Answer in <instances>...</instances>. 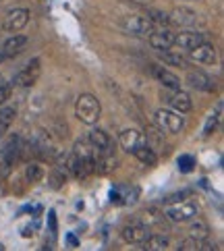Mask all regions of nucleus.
Wrapping results in <instances>:
<instances>
[{
  "mask_svg": "<svg viewBox=\"0 0 224 251\" xmlns=\"http://www.w3.org/2000/svg\"><path fill=\"white\" fill-rule=\"evenodd\" d=\"M170 25H178V27H193L197 25V13H193L191 8H174L173 13L168 15Z\"/></svg>",
  "mask_w": 224,
  "mask_h": 251,
  "instance_id": "17",
  "label": "nucleus"
},
{
  "mask_svg": "<svg viewBox=\"0 0 224 251\" xmlns=\"http://www.w3.org/2000/svg\"><path fill=\"white\" fill-rule=\"evenodd\" d=\"M21 146H23L21 137H11V139H8V141L4 143V148L0 150V160H4V162L15 164L17 160L21 158Z\"/></svg>",
  "mask_w": 224,
  "mask_h": 251,
  "instance_id": "18",
  "label": "nucleus"
},
{
  "mask_svg": "<svg viewBox=\"0 0 224 251\" xmlns=\"http://www.w3.org/2000/svg\"><path fill=\"white\" fill-rule=\"evenodd\" d=\"M75 116L83 125H96L102 116V104L94 94H81L75 102Z\"/></svg>",
  "mask_w": 224,
  "mask_h": 251,
  "instance_id": "1",
  "label": "nucleus"
},
{
  "mask_svg": "<svg viewBox=\"0 0 224 251\" xmlns=\"http://www.w3.org/2000/svg\"><path fill=\"white\" fill-rule=\"evenodd\" d=\"M154 125L164 133H181L185 129V116L173 108H160L154 114Z\"/></svg>",
  "mask_w": 224,
  "mask_h": 251,
  "instance_id": "2",
  "label": "nucleus"
},
{
  "mask_svg": "<svg viewBox=\"0 0 224 251\" xmlns=\"http://www.w3.org/2000/svg\"><path fill=\"white\" fill-rule=\"evenodd\" d=\"M2 133H4V129H2V127H0V137H2Z\"/></svg>",
  "mask_w": 224,
  "mask_h": 251,
  "instance_id": "39",
  "label": "nucleus"
},
{
  "mask_svg": "<svg viewBox=\"0 0 224 251\" xmlns=\"http://www.w3.org/2000/svg\"><path fill=\"white\" fill-rule=\"evenodd\" d=\"M158 58L164 62V65H173V67H187V56L181 50L174 48H166V50H158Z\"/></svg>",
  "mask_w": 224,
  "mask_h": 251,
  "instance_id": "19",
  "label": "nucleus"
},
{
  "mask_svg": "<svg viewBox=\"0 0 224 251\" xmlns=\"http://www.w3.org/2000/svg\"><path fill=\"white\" fill-rule=\"evenodd\" d=\"M191 220H193V218H191ZM210 232H212L210 224L205 222L203 218H199V216H197V220H193V222L189 224V237H195V239H208V237H210Z\"/></svg>",
  "mask_w": 224,
  "mask_h": 251,
  "instance_id": "24",
  "label": "nucleus"
},
{
  "mask_svg": "<svg viewBox=\"0 0 224 251\" xmlns=\"http://www.w3.org/2000/svg\"><path fill=\"white\" fill-rule=\"evenodd\" d=\"M148 19L154 23V27H168L170 21H168V15L162 11H156V8H149L148 11Z\"/></svg>",
  "mask_w": 224,
  "mask_h": 251,
  "instance_id": "30",
  "label": "nucleus"
},
{
  "mask_svg": "<svg viewBox=\"0 0 224 251\" xmlns=\"http://www.w3.org/2000/svg\"><path fill=\"white\" fill-rule=\"evenodd\" d=\"M139 247L146 251H166L170 247V239L166 235H151L149 232V237L143 241Z\"/></svg>",
  "mask_w": 224,
  "mask_h": 251,
  "instance_id": "22",
  "label": "nucleus"
},
{
  "mask_svg": "<svg viewBox=\"0 0 224 251\" xmlns=\"http://www.w3.org/2000/svg\"><path fill=\"white\" fill-rule=\"evenodd\" d=\"M25 178H27V183H40L44 178V168L38 162H29L25 166Z\"/></svg>",
  "mask_w": 224,
  "mask_h": 251,
  "instance_id": "28",
  "label": "nucleus"
},
{
  "mask_svg": "<svg viewBox=\"0 0 224 251\" xmlns=\"http://www.w3.org/2000/svg\"><path fill=\"white\" fill-rule=\"evenodd\" d=\"M181 251H212L214 243H210L208 239H195V237H187L178 243Z\"/></svg>",
  "mask_w": 224,
  "mask_h": 251,
  "instance_id": "20",
  "label": "nucleus"
},
{
  "mask_svg": "<svg viewBox=\"0 0 224 251\" xmlns=\"http://www.w3.org/2000/svg\"><path fill=\"white\" fill-rule=\"evenodd\" d=\"M87 141L92 143L96 151H112V137L100 127H94L92 131L87 133Z\"/></svg>",
  "mask_w": 224,
  "mask_h": 251,
  "instance_id": "16",
  "label": "nucleus"
},
{
  "mask_svg": "<svg viewBox=\"0 0 224 251\" xmlns=\"http://www.w3.org/2000/svg\"><path fill=\"white\" fill-rule=\"evenodd\" d=\"M178 168H181V173H191V170L195 168L193 156H181L178 158Z\"/></svg>",
  "mask_w": 224,
  "mask_h": 251,
  "instance_id": "31",
  "label": "nucleus"
},
{
  "mask_svg": "<svg viewBox=\"0 0 224 251\" xmlns=\"http://www.w3.org/2000/svg\"><path fill=\"white\" fill-rule=\"evenodd\" d=\"M25 48H27V38L21 35V33H15V35H11V38L2 44L0 54H2L4 58H15V56H19Z\"/></svg>",
  "mask_w": 224,
  "mask_h": 251,
  "instance_id": "14",
  "label": "nucleus"
},
{
  "mask_svg": "<svg viewBox=\"0 0 224 251\" xmlns=\"http://www.w3.org/2000/svg\"><path fill=\"white\" fill-rule=\"evenodd\" d=\"M40 73H42V60L40 58H31L27 65H25L19 73L13 77L11 85L13 87H31L40 79Z\"/></svg>",
  "mask_w": 224,
  "mask_h": 251,
  "instance_id": "5",
  "label": "nucleus"
},
{
  "mask_svg": "<svg viewBox=\"0 0 224 251\" xmlns=\"http://www.w3.org/2000/svg\"><path fill=\"white\" fill-rule=\"evenodd\" d=\"M220 116H222V102H218V106H216V114H210L208 123H205V127H203V137H210L212 133H214V129L218 127Z\"/></svg>",
  "mask_w": 224,
  "mask_h": 251,
  "instance_id": "29",
  "label": "nucleus"
},
{
  "mask_svg": "<svg viewBox=\"0 0 224 251\" xmlns=\"http://www.w3.org/2000/svg\"><path fill=\"white\" fill-rule=\"evenodd\" d=\"M119 27L129 35H139V38H148L154 31V23L148 19V15H127L119 21Z\"/></svg>",
  "mask_w": 224,
  "mask_h": 251,
  "instance_id": "3",
  "label": "nucleus"
},
{
  "mask_svg": "<svg viewBox=\"0 0 224 251\" xmlns=\"http://www.w3.org/2000/svg\"><path fill=\"white\" fill-rule=\"evenodd\" d=\"M119 143H121V148L124 151L133 154L137 148L146 146L148 141H146V135H143V133H139L135 129H124V131H121V135H119Z\"/></svg>",
  "mask_w": 224,
  "mask_h": 251,
  "instance_id": "12",
  "label": "nucleus"
},
{
  "mask_svg": "<svg viewBox=\"0 0 224 251\" xmlns=\"http://www.w3.org/2000/svg\"><path fill=\"white\" fill-rule=\"evenodd\" d=\"M13 173V164L11 162H4V160H0V185H2L8 176Z\"/></svg>",
  "mask_w": 224,
  "mask_h": 251,
  "instance_id": "33",
  "label": "nucleus"
},
{
  "mask_svg": "<svg viewBox=\"0 0 224 251\" xmlns=\"http://www.w3.org/2000/svg\"><path fill=\"white\" fill-rule=\"evenodd\" d=\"M2 249H4V247H2V245H0V251H2Z\"/></svg>",
  "mask_w": 224,
  "mask_h": 251,
  "instance_id": "40",
  "label": "nucleus"
},
{
  "mask_svg": "<svg viewBox=\"0 0 224 251\" xmlns=\"http://www.w3.org/2000/svg\"><path fill=\"white\" fill-rule=\"evenodd\" d=\"M187 83H189L193 89H197V92H214V89H216L214 77H210L208 73L197 71V69H191L189 73H187Z\"/></svg>",
  "mask_w": 224,
  "mask_h": 251,
  "instance_id": "11",
  "label": "nucleus"
},
{
  "mask_svg": "<svg viewBox=\"0 0 224 251\" xmlns=\"http://www.w3.org/2000/svg\"><path fill=\"white\" fill-rule=\"evenodd\" d=\"M67 176H69V173H67L65 164H62V162L56 164L54 173H52V176H50V187H52V189H60V187L67 183Z\"/></svg>",
  "mask_w": 224,
  "mask_h": 251,
  "instance_id": "26",
  "label": "nucleus"
},
{
  "mask_svg": "<svg viewBox=\"0 0 224 251\" xmlns=\"http://www.w3.org/2000/svg\"><path fill=\"white\" fill-rule=\"evenodd\" d=\"M4 60H6V58H4L2 54H0V67H2V62H4Z\"/></svg>",
  "mask_w": 224,
  "mask_h": 251,
  "instance_id": "38",
  "label": "nucleus"
},
{
  "mask_svg": "<svg viewBox=\"0 0 224 251\" xmlns=\"http://www.w3.org/2000/svg\"><path fill=\"white\" fill-rule=\"evenodd\" d=\"M203 42H208V35H203L201 31H178V33H174V46H178L181 50H191Z\"/></svg>",
  "mask_w": 224,
  "mask_h": 251,
  "instance_id": "13",
  "label": "nucleus"
},
{
  "mask_svg": "<svg viewBox=\"0 0 224 251\" xmlns=\"http://www.w3.org/2000/svg\"><path fill=\"white\" fill-rule=\"evenodd\" d=\"M137 220L141 224H146L148 228H156V226H160V224L164 222V212H160L158 208H148V210H143L139 214Z\"/></svg>",
  "mask_w": 224,
  "mask_h": 251,
  "instance_id": "21",
  "label": "nucleus"
},
{
  "mask_svg": "<svg viewBox=\"0 0 224 251\" xmlns=\"http://www.w3.org/2000/svg\"><path fill=\"white\" fill-rule=\"evenodd\" d=\"M127 2L137 4V6H149V4H151V0H127Z\"/></svg>",
  "mask_w": 224,
  "mask_h": 251,
  "instance_id": "36",
  "label": "nucleus"
},
{
  "mask_svg": "<svg viewBox=\"0 0 224 251\" xmlns=\"http://www.w3.org/2000/svg\"><path fill=\"white\" fill-rule=\"evenodd\" d=\"M148 42H149V46L154 48L156 52L173 48L174 46V31L170 27H156L154 31L148 35Z\"/></svg>",
  "mask_w": 224,
  "mask_h": 251,
  "instance_id": "10",
  "label": "nucleus"
},
{
  "mask_svg": "<svg viewBox=\"0 0 224 251\" xmlns=\"http://www.w3.org/2000/svg\"><path fill=\"white\" fill-rule=\"evenodd\" d=\"M121 235H123V239L127 241V243H131V245H141L143 241L149 237V228L135 218V220H131V222L124 224L123 230H121Z\"/></svg>",
  "mask_w": 224,
  "mask_h": 251,
  "instance_id": "6",
  "label": "nucleus"
},
{
  "mask_svg": "<svg viewBox=\"0 0 224 251\" xmlns=\"http://www.w3.org/2000/svg\"><path fill=\"white\" fill-rule=\"evenodd\" d=\"M27 23H29V11L27 8H13V11H8L4 15L2 29L11 31V33H17V31H21Z\"/></svg>",
  "mask_w": 224,
  "mask_h": 251,
  "instance_id": "8",
  "label": "nucleus"
},
{
  "mask_svg": "<svg viewBox=\"0 0 224 251\" xmlns=\"http://www.w3.org/2000/svg\"><path fill=\"white\" fill-rule=\"evenodd\" d=\"M17 119V108L15 106H0V127L4 131L11 127Z\"/></svg>",
  "mask_w": 224,
  "mask_h": 251,
  "instance_id": "27",
  "label": "nucleus"
},
{
  "mask_svg": "<svg viewBox=\"0 0 224 251\" xmlns=\"http://www.w3.org/2000/svg\"><path fill=\"white\" fill-rule=\"evenodd\" d=\"M133 156H135L141 164H148V166H154L158 162V154L148 146V143L146 146H141V148H137L135 151H133Z\"/></svg>",
  "mask_w": 224,
  "mask_h": 251,
  "instance_id": "25",
  "label": "nucleus"
},
{
  "mask_svg": "<svg viewBox=\"0 0 224 251\" xmlns=\"http://www.w3.org/2000/svg\"><path fill=\"white\" fill-rule=\"evenodd\" d=\"M197 214H199V208L193 201H187V200L166 203V208H164V218L170 222H189Z\"/></svg>",
  "mask_w": 224,
  "mask_h": 251,
  "instance_id": "4",
  "label": "nucleus"
},
{
  "mask_svg": "<svg viewBox=\"0 0 224 251\" xmlns=\"http://www.w3.org/2000/svg\"><path fill=\"white\" fill-rule=\"evenodd\" d=\"M164 98H166V104L170 106V108L181 112V114H187L193 108L191 96L187 92H183V89H168V92L164 94Z\"/></svg>",
  "mask_w": 224,
  "mask_h": 251,
  "instance_id": "9",
  "label": "nucleus"
},
{
  "mask_svg": "<svg viewBox=\"0 0 224 251\" xmlns=\"http://www.w3.org/2000/svg\"><path fill=\"white\" fill-rule=\"evenodd\" d=\"M185 56H187V60H193V62H197V65H214L216 58H218L216 48H214L210 42H203V44H199V46L187 50Z\"/></svg>",
  "mask_w": 224,
  "mask_h": 251,
  "instance_id": "7",
  "label": "nucleus"
},
{
  "mask_svg": "<svg viewBox=\"0 0 224 251\" xmlns=\"http://www.w3.org/2000/svg\"><path fill=\"white\" fill-rule=\"evenodd\" d=\"M151 75H154L156 81H160L166 89H181V79H178L170 69H166L164 65L151 67Z\"/></svg>",
  "mask_w": 224,
  "mask_h": 251,
  "instance_id": "15",
  "label": "nucleus"
},
{
  "mask_svg": "<svg viewBox=\"0 0 224 251\" xmlns=\"http://www.w3.org/2000/svg\"><path fill=\"white\" fill-rule=\"evenodd\" d=\"M187 195H191V191H178V193H173L166 197V203H174V201H181V200H187Z\"/></svg>",
  "mask_w": 224,
  "mask_h": 251,
  "instance_id": "34",
  "label": "nucleus"
},
{
  "mask_svg": "<svg viewBox=\"0 0 224 251\" xmlns=\"http://www.w3.org/2000/svg\"><path fill=\"white\" fill-rule=\"evenodd\" d=\"M71 154L77 156L79 160H83V162H87V160H94L96 150H94L92 143L87 141V137H81V139H77V141H75L73 151H71Z\"/></svg>",
  "mask_w": 224,
  "mask_h": 251,
  "instance_id": "23",
  "label": "nucleus"
},
{
  "mask_svg": "<svg viewBox=\"0 0 224 251\" xmlns=\"http://www.w3.org/2000/svg\"><path fill=\"white\" fill-rule=\"evenodd\" d=\"M48 228H50L52 235H56L58 224H56V212H54V210H50V212H48Z\"/></svg>",
  "mask_w": 224,
  "mask_h": 251,
  "instance_id": "35",
  "label": "nucleus"
},
{
  "mask_svg": "<svg viewBox=\"0 0 224 251\" xmlns=\"http://www.w3.org/2000/svg\"><path fill=\"white\" fill-rule=\"evenodd\" d=\"M11 94H13V85L11 83H0V106H4L8 102Z\"/></svg>",
  "mask_w": 224,
  "mask_h": 251,
  "instance_id": "32",
  "label": "nucleus"
},
{
  "mask_svg": "<svg viewBox=\"0 0 224 251\" xmlns=\"http://www.w3.org/2000/svg\"><path fill=\"white\" fill-rule=\"evenodd\" d=\"M67 241H69V245H71V247H77V245H79V241H77L75 235H67Z\"/></svg>",
  "mask_w": 224,
  "mask_h": 251,
  "instance_id": "37",
  "label": "nucleus"
}]
</instances>
